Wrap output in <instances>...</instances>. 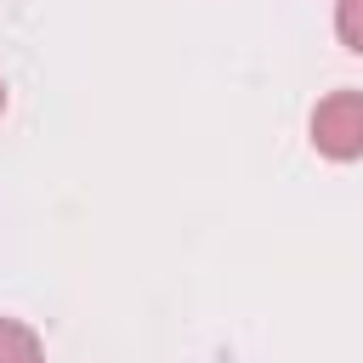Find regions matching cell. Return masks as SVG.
<instances>
[{
	"instance_id": "obj_3",
	"label": "cell",
	"mask_w": 363,
	"mask_h": 363,
	"mask_svg": "<svg viewBox=\"0 0 363 363\" xmlns=\"http://www.w3.org/2000/svg\"><path fill=\"white\" fill-rule=\"evenodd\" d=\"M335 34L346 51L363 57V0H335Z\"/></svg>"
},
{
	"instance_id": "obj_1",
	"label": "cell",
	"mask_w": 363,
	"mask_h": 363,
	"mask_svg": "<svg viewBox=\"0 0 363 363\" xmlns=\"http://www.w3.org/2000/svg\"><path fill=\"white\" fill-rule=\"evenodd\" d=\"M312 147L323 159H363V91H335L312 108Z\"/></svg>"
},
{
	"instance_id": "obj_2",
	"label": "cell",
	"mask_w": 363,
	"mask_h": 363,
	"mask_svg": "<svg viewBox=\"0 0 363 363\" xmlns=\"http://www.w3.org/2000/svg\"><path fill=\"white\" fill-rule=\"evenodd\" d=\"M0 363H45L40 352V335L17 318H0Z\"/></svg>"
},
{
	"instance_id": "obj_4",
	"label": "cell",
	"mask_w": 363,
	"mask_h": 363,
	"mask_svg": "<svg viewBox=\"0 0 363 363\" xmlns=\"http://www.w3.org/2000/svg\"><path fill=\"white\" fill-rule=\"evenodd\" d=\"M0 108H6V85H0Z\"/></svg>"
}]
</instances>
